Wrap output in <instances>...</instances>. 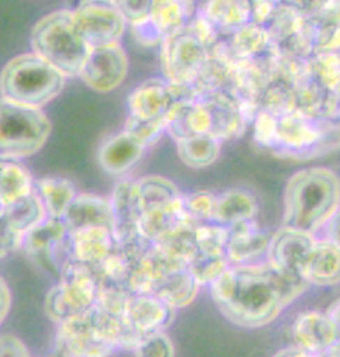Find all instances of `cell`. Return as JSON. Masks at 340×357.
<instances>
[{
  "label": "cell",
  "instance_id": "obj_1",
  "mask_svg": "<svg viewBox=\"0 0 340 357\" xmlns=\"http://www.w3.org/2000/svg\"><path fill=\"white\" fill-rule=\"evenodd\" d=\"M209 287L226 319L240 328L258 329L272 324L309 284L262 261L230 265Z\"/></svg>",
  "mask_w": 340,
  "mask_h": 357
},
{
  "label": "cell",
  "instance_id": "obj_2",
  "mask_svg": "<svg viewBox=\"0 0 340 357\" xmlns=\"http://www.w3.org/2000/svg\"><path fill=\"white\" fill-rule=\"evenodd\" d=\"M141 339L125 317L93 304L86 312L57 324L53 357H111L118 349L132 351Z\"/></svg>",
  "mask_w": 340,
  "mask_h": 357
},
{
  "label": "cell",
  "instance_id": "obj_3",
  "mask_svg": "<svg viewBox=\"0 0 340 357\" xmlns=\"http://www.w3.org/2000/svg\"><path fill=\"white\" fill-rule=\"evenodd\" d=\"M337 174L322 166L307 167L290 176L283 195V226L316 236L339 212Z\"/></svg>",
  "mask_w": 340,
  "mask_h": 357
},
{
  "label": "cell",
  "instance_id": "obj_4",
  "mask_svg": "<svg viewBox=\"0 0 340 357\" xmlns=\"http://www.w3.org/2000/svg\"><path fill=\"white\" fill-rule=\"evenodd\" d=\"M64 85L65 77L32 52L14 56L0 73V98L33 109L52 102Z\"/></svg>",
  "mask_w": 340,
  "mask_h": 357
},
{
  "label": "cell",
  "instance_id": "obj_5",
  "mask_svg": "<svg viewBox=\"0 0 340 357\" xmlns=\"http://www.w3.org/2000/svg\"><path fill=\"white\" fill-rule=\"evenodd\" d=\"M32 53L65 78L77 77L91 47L79 35L71 10H56L42 17L31 31Z\"/></svg>",
  "mask_w": 340,
  "mask_h": 357
},
{
  "label": "cell",
  "instance_id": "obj_6",
  "mask_svg": "<svg viewBox=\"0 0 340 357\" xmlns=\"http://www.w3.org/2000/svg\"><path fill=\"white\" fill-rule=\"evenodd\" d=\"M337 142V120L316 119L294 109L277 119L276 144L272 151L283 158L309 160L332 152Z\"/></svg>",
  "mask_w": 340,
  "mask_h": 357
},
{
  "label": "cell",
  "instance_id": "obj_7",
  "mask_svg": "<svg viewBox=\"0 0 340 357\" xmlns=\"http://www.w3.org/2000/svg\"><path fill=\"white\" fill-rule=\"evenodd\" d=\"M52 123L42 109L17 105L0 98V155L26 158L47 141Z\"/></svg>",
  "mask_w": 340,
  "mask_h": 357
},
{
  "label": "cell",
  "instance_id": "obj_8",
  "mask_svg": "<svg viewBox=\"0 0 340 357\" xmlns=\"http://www.w3.org/2000/svg\"><path fill=\"white\" fill-rule=\"evenodd\" d=\"M57 278L45 297V311L56 325L86 312L95 304L98 291L95 272L88 265L68 261Z\"/></svg>",
  "mask_w": 340,
  "mask_h": 357
},
{
  "label": "cell",
  "instance_id": "obj_9",
  "mask_svg": "<svg viewBox=\"0 0 340 357\" xmlns=\"http://www.w3.org/2000/svg\"><path fill=\"white\" fill-rule=\"evenodd\" d=\"M159 56L163 79L171 84H192L209 52L185 25L162 40Z\"/></svg>",
  "mask_w": 340,
  "mask_h": 357
},
{
  "label": "cell",
  "instance_id": "obj_10",
  "mask_svg": "<svg viewBox=\"0 0 340 357\" xmlns=\"http://www.w3.org/2000/svg\"><path fill=\"white\" fill-rule=\"evenodd\" d=\"M75 26L92 49L120 43L125 32V21L113 1H82L71 10Z\"/></svg>",
  "mask_w": 340,
  "mask_h": 357
},
{
  "label": "cell",
  "instance_id": "obj_11",
  "mask_svg": "<svg viewBox=\"0 0 340 357\" xmlns=\"http://www.w3.org/2000/svg\"><path fill=\"white\" fill-rule=\"evenodd\" d=\"M67 229L61 219H45L24 234L21 248L42 269L59 276L71 261L67 248Z\"/></svg>",
  "mask_w": 340,
  "mask_h": 357
},
{
  "label": "cell",
  "instance_id": "obj_12",
  "mask_svg": "<svg viewBox=\"0 0 340 357\" xmlns=\"http://www.w3.org/2000/svg\"><path fill=\"white\" fill-rule=\"evenodd\" d=\"M128 73V56L120 43L92 47L79 78L93 91L106 93L118 88Z\"/></svg>",
  "mask_w": 340,
  "mask_h": 357
},
{
  "label": "cell",
  "instance_id": "obj_13",
  "mask_svg": "<svg viewBox=\"0 0 340 357\" xmlns=\"http://www.w3.org/2000/svg\"><path fill=\"white\" fill-rule=\"evenodd\" d=\"M315 240L316 236L311 233L281 226L270 233L265 261L288 276L304 279V268Z\"/></svg>",
  "mask_w": 340,
  "mask_h": 357
},
{
  "label": "cell",
  "instance_id": "obj_14",
  "mask_svg": "<svg viewBox=\"0 0 340 357\" xmlns=\"http://www.w3.org/2000/svg\"><path fill=\"white\" fill-rule=\"evenodd\" d=\"M109 202L113 213L114 243H125L138 237L145 206L135 180H120L114 185Z\"/></svg>",
  "mask_w": 340,
  "mask_h": 357
},
{
  "label": "cell",
  "instance_id": "obj_15",
  "mask_svg": "<svg viewBox=\"0 0 340 357\" xmlns=\"http://www.w3.org/2000/svg\"><path fill=\"white\" fill-rule=\"evenodd\" d=\"M291 335L294 346L314 356L339 343L340 324L327 317L325 311L307 310L294 318Z\"/></svg>",
  "mask_w": 340,
  "mask_h": 357
},
{
  "label": "cell",
  "instance_id": "obj_16",
  "mask_svg": "<svg viewBox=\"0 0 340 357\" xmlns=\"http://www.w3.org/2000/svg\"><path fill=\"white\" fill-rule=\"evenodd\" d=\"M208 110L210 117L209 135L219 142L240 138L248 124L245 123L235 99L224 89L201 93L196 98Z\"/></svg>",
  "mask_w": 340,
  "mask_h": 357
},
{
  "label": "cell",
  "instance_id": "obj_17",
  "mask_svg": "<svg viewBox=\"0 0 340 357\" xmlns=\"http://www.w3.org/2000/svg\"><path fill=\"white\" fill-rule=\"evenodd\" d=\"M229 237L224 248L230 265H249L266 259L270 233L254 220L227 227Z\"/></svg>",
  "mask_w": 340,
  "mask_h": 357
},
{
  "label": "cell",
  "instance_id": "obj_18",
  "mask_svg": "<svg viewBox=\"0 0 340 357\" xmlns=\"http://www.w3.org/2000/svg\"><path fill=\"white\" fill-rule=\"evenodd\" d=\"M176 312L173 307L156 296L132 294L125 310V319L144 337L150 333L166 332L174 322Z\"/></svg>",
  "mask_w": 340,
  "mask_h": 357
},
{
  "label": "cell",
  "instance_id": "obj_19",
  "mask_svg": "<svg viewBox=\"0 0 340 357\" xmlns=\"http://www.w3.org/2000/svg\"><path fill=\"white\" fill-rule=\"evenodd\" d=\"M67 231L85 227L113 229V213L109 198L92 192H77L61 218Z\"/></svg>",
  "mask_w": 340,
  "mask_h": 357
},
{
  "label": "cell",
  "instance_id": "obj_20",
  "mask_svg": "<svg viewBox=\"0 0 340 357\" xmlns=\"http://www.w3.org/2000/svg\"><path fill=\"white\" fill-rule=\"evenodd\" d=\"M295 109L323 120H337L339 117V92H332L318 84L305 73L293 85Z\"/></svg>",
  "mask_w": 340,
  "mask_h": 357
},
{
  "label": "cell",
  "instance_id": "obj_21",
  "mask_svg": "<svg viewBox=\"0 0 340 357\" xmlns=\"http://www.w3.org/2000/svg\"><path fill=\"white\" fill-rule=\"evenodd\" d=\"M145 149L142 144L121 130L102 142L96 158L106 173L118 176L132 169L145 153Z\"/></svg>",
  "mask_w": 340,
  "mask_h": 357
},
{
  "label": "cell",
  "instance_id": "obj_22",
  "mask_svg": "<svg viewBox=\"0 0 340 357\" xmlns=\"http://www.w3.org/2000/svg\"><path fill=\"white\" fill-rule=\"evenodd\" d=\"M67 248L71 261L93 266L114 248V238L109 229L85 227L67 233Z\"/></svg>",
  "mask_w": 340,
  "mask_h": 357
},
{
  "label": "cell",
  "instance_id": "obj_23",
  "mask_svg": "<svg viewBox=\"0 0 340 357\" xmlns=\"http://www.w3.org/2000/svg\"><path fill=\"white\" fill-rule=\"evenodd\" d=\"M164 132H167L174 142L195 135H209V113L198 99L190 103L173 105L164 114Z\"/></svg>",
  "mask_w": 340,
  "mask_h": 357
},
{
  "label": "cell",
  "instance_id": "obj_24",
  "mask_svg": "<svg viewBox=\"0 0 340 357\" xmlns=\"http://www.w3.org/2000/svg\"><path fill=\"white\" fill-rule=\"evenodd\" d=\"M304 280L311 286H334L340 279V245L316 237L304 268Z\"/></svg>",
  "mask_w": 340,
  "mask_h": 357
},
{
  "label": "cell",
  "instance_id": "obj_25",
  "mask_svg": "<svg viewBox=\"0 0 340 357\" xmlns=\"http://www.w3.org/2000/svg\"><path fill=\"white\" fill-rule=\"evenodd\" d=\"M170 105L167 81L157 77L141 82L127 98L128 114L142 119H164Z\"/></svg>",
  "mask_w": 340,
  "mask_h": 357
},
{
  "label": "cell",
  "instance_id": "obj_26",
  "mask_svg": "<svg viewBox=\"0 0 340 357\" xmlns=\"http://www.w3.org/2000/svg\"><path fill=\"white\" fill-rule=\"evenodd\" d=\"M258 212L256 197L244 188H229L216 194V205L212 222L230 227L242 222L254 220Z\"/></svg>",
  "mask_w": 340,
  "mask_h": 357
},
{
  "label": "cell",
  "instance_id": "obj_27",
  "mask_svg": "<svg viewBox=\"0 0 340 357\" xmlns=\"http://www.w3.org/2000/svg\"><path fill=\"white\" fill-rule=\"evenodd\" d=\"M198 13L226 39L249 22V1H208L198 6Z\"/></svg>",
  "mask_w": 340,
  "mask_h": 357
},
{
  "label": "cell",
  "instance_id": "obj_28",
  "mask_svg": "<svg viewBox=\"0 0 340 357\" xmlns=\"http://www.w3.org/2000/svg\"><path fill=\"white\" fill-rule=\"evenodd\" d=\"M187 220L192 219L185 213L181 197L170 204L146 209L139 220V230L145 238L155 244Z\"/></svg>",
  "mask_w": 340,
  "mask_h": 357
},
{
  "label": "cell",
  "instance_id": "obj_29",
  "mask_svg": "<svg viewBox=\"0 0 340 357\" xmlns=\"http://www.w3.org/2000/svg\"><path fill=\"white\" fill-rule=\"evenodd\" d=\"M35 180L21 159L0 155V204L6 206L33 191Z\"/></svg>",
  "mask_w": 340,
  "mask_h": 357
},
{
  "label": "cell",
  "instance_id": "obj_30",
  "mask_svg": "<svg viewBox=\"0 0 340 357\" xmlns=\"http://www.w3.org/2000/svg\"><path fill=\"white\" fill-rule=\"evenodd\" d=\"M196 10L198 4L192 1H150L149 21L164 39L167 35L185 26L196 14Z\"/></svg>",
  "mask_w": 340,
  "mask_h": 357
},
{
  "label": "cell",
  "instance_id": "obj_31",
  "mask_svg": "<svg viewBox=\"0 0 340 357\" xmlns=\"http://www.w3.org/2000/svg\"><path fill=\"white\" fill-rule=\"evenodd\" d=\"M33 191L50 219H61L70 202L77 195L74 184L68 178L59 176H46L36 180Z\"/></svg>",
  "mask_w": 340,
  "mask_h": 357
},
{
  "label": "cell",
  "instance_id": "obj_32",
  "mask_svg": "<svg viewBox=\"0 0 340 357\" xmlns=\"http://www.w3.org/2000/svg\"><path fill=\"white\" fill-rule=\"evenodd\" d=\"M199 284L192 278L187 266H181L169 273L155 290L153 296L166 301L176 311L188 307L199 293Z\"/></svg>",
  "mask_w": 340,
  "mask_h": 357
},
{
  "label": "cell",
  "instance_id": "obj_33",
  "mask_svg": "<svg viewBox=\"0 0 340 357\" xmlns=\"http://www.w3.org/2000/svg\"><path fill=\"white\" fill-rule=\"evenodd\" d=\"M304 15L297 3H276L275 11L265 24L266 33L272 47H279L293 36H295L304 26Z\"/></svg>",
  "mask_w": 340,
  "mask_h": 357
},
{
  "label": "cell",
  "instance_id": "obj_34",
  "mask_svg": "<svg viewBox=\"0 0 340 357\" xmlns=\"http://www.w3.org/2000/svg\"><path fill=\"white\" fill-rule=\"evenodd\" d=\"M176 151L181 162L188 167L203 169L217 160L222 152V142L208 134L195 135L176 142Z\"/></svg>",
  "mask_w": 340,
  "mask_h": 357
},
{
  "label": "cell",
  "instance_id": "obj_35",
  "mask_svg": "<svg viewBox=\"0 0 340 357\" xmlns=\"http://www.w3.org/2000/svg\"><path fill=\"white\" fill-rule=\"evenodd\" d=\"M1 212L11 227L22 237L31 229L47 219L46 211L35 191L3 206Z\"/></svg>",
  "mask_w": 340,
  "mask_h": 357
},
{
  "label": "cell",
  "instance_id": "obj_36",
  "mask_svg": "<svg viewBox=\"0 0 340 357\" xmlns=\"http://www.w3.org/2000/svg\"><path fill=\"white\" fill-rule=\"evenodd\" d=\"M226 43L234 59L255 57L270 47L266 29L251 21L226 38Z\"/></svg>",
  "mask_w": 340,
  "mask_h": 357
},
{
  "label": "cell",
  "instance_id": "obj_37",
  "mask_svg": "<svg viewBox=\"0 0 340 357\" xmlns=\"http://www.w3.org/2000/svg\"><path fill=\"white\" fill-rule=\"evenodd\" d=\"M145 211L177 201L183 197L174 181L159 174H146L135 180Z\"/></svg>",
  "mask_w": 340,
  "mask_h": 357
},
{
  "label": "cell",
  "instance_id": "obj_38",
  "mask_svg": "<svg viewBox=\"0 0 340 357\" xmlns=\"http://www.w3.org/2000/svg\"><path fill=\"white\" fill-rule=\"evenodd\" d=\"M196 225L198 223L194 220H187L173 229L170 233H167L157 243H155V245L162 248L170 257L187 265L198 251L195 241Z\"/></svg>",
  "mask_w": 340,
  "mask_h": 357
},
{
  "label": "cell",
  "instance_id": "obj_39",
  "mask_svg": "<svg viewBox=\"0 0 340 357\" xmlns=\"http://www.w3.org/2000/svg\"><path fill=\"white\" fill-rule=\"evenodd\" d=\"M258 106L261 110H265L277 119L293 112L295 109L293 85L279 78H273L261 92Z\"/></svg>",
  "mask_w": 340,
  "mask_h": 357
},
{
  "label": "cell",
  "instance_id": "obj_40",
  "mask_svg": "<svg viewBox=\"0 0 340 357\" xmlns=\"http://www.w3.org/2000/svg\"><path fill=\"white\" fill-rule=\"evenodd\" d=\"M307 73L323 88L339 92L340 57L339 52L314 53L307 60Z\"/></svg>",
  "mask_w": 340,
  "mask_h": 357
},
{
  "label": "cell",
  "instance_id": "obj_41",
  "mask_svg": "<svg viewBox=\"0 0 340 357\" xmlns=\"http://www.w3.org/2000/svg\"><path fill=\"white\" fill-rule=\"evenodd\" d=\"M230 266L224 252L196 251L187 268L199 286H210Z\"/></svg>",
  "mask_w": 340,
  "mask_h": 357
},
{
  "label": "cell",
  "instance_id": "obj_42",
  "mask_svg": "<svg viewBox=\"0 0 340 357\" xmlns=\"http://www.w3.org/2000/svg\"><path fill=\"white\" fill-rule=\"evenodd\" d=\"M145 148L153 145L164 132V119H142L128 114L123 128Z\"/></svg>",
  "mask_w": 340,
  "mask_h": 357
},
{
  "label": "cell",
  "instance_id": "obj_43",
  "mask_svg": "<svg viewBox=\"0 0 340 357\" xmlns=\"http://www.w3.org/2000/svg\"><path fill=\"white\" fill-rule=\"evenodd\" d=\"M216 205V194L209 190H196L183 194V206L185 213L196 223L212 222Z\"/></svg>",
  "mask_w": 340,
  "mask_h": 357
},
{
  "label": "cell",
  "instance_id": "obj_44",
  "mask_svg": "<svg viewBox=\"0 0 340 357\" xmlns=\"http://www.w3.org/2000/svg\"><path fill=\"white\" fill-rule=\"evenodd\" d=\"M227 237V227L213 222L198 223L195 227L196 248L202 252H224Z\"/></svg>",
  "mask_w": 340,
  "mask_h": 357
},
{
  "label": "cell",
  "instance_id": "obj_45",
  "mask_svg": "<svg viewBox=\"0 0 340 357\" xmlns=\"http://www.w3.org/2000/svg\"><path fill=\"white\" fill-rule=\"evenodd\" d=\"M132 353L134 357H176L174 343L166 332L144 336Z\"/></svg>",
  "mask_w": 340,
  "mask_h": 357
},
{
  "label": "cell",
  "instance_id": "obj_46",
  "mask_svg": "<svg viewBox=\"0 0 340 357\" xmlns=\"http://www.w3.org/2000/svg\"><path fill=\"white\" fill-rule=\"evenodd\" d=\"M251 124H252L254 141L259 146H263V148H268L272 151L276 144L277 117L259 109Z\"/></svg>",
  "mask_w": 340,
  "mask_h": 357
},
{
  "label": "cell",
  "instance_id": "obj_47",
  "mask_svg": "<svg viewBox=\"0 0 340 357\" xmlns=\"http://www.w3.org/2000/svg\"><path fill=\"white\" fill-rule=\"evenodd\" d=\"M187 26L194 33V36L206 47L208 52L217 43L219 39H222L215 31V28L209 24V21L198 13V10L196 14L187 24Z\"/></svg>",
  "mask_w": 340,
  "mask_h": 357
},
{
  "label": "cell",
  "instance_id": "obj_48",
  "mask_svg": "<svg viewBox=\"0 0 340 357\" xmlns=\"http://www.w3.org/2000/svg\"><path fill=\"white\" fill-rule=\"evenodd\" d=\"M130 26L145 21L149 17L150 1H113Z\"/></svg>",
  "mask_w": 340,
  "mask_h": 357
},
{
  "label": "cell",
  "instance_id": "obj_49",
  "mask_svg": "<svg viewBox=\"0 0 340 357\" xmlns=\"http://www.w3.org/2000/svg\"><path fill=\"white\" fill-rule=\"evenodd\" d=\"M22 238L24 237L11 227V225L7 222L3 212L0 211V259L21 248Z\"/></svg>",
  "mask_w": 340,
  "mask_h": 357
},
{
  "label": "cell",
  "instance_id": "obj_50",
  "mask_svg": "<svg viewBox=\"0 0 340 357\" xmlns=\"http://www.w3.org/2000/svg\"><path fill=\"white\" fill-rule=\"evenodd\" d=\"M131 33L135 38V40L139 45L145 46V47L160 46V43L163 40V36L152 25V22L149 21V17L145 21H142V22H139L137 25H132L131 26Z\"/></svg>",
  "mask_w": 340,
  "mask_h": 357
},
{
  "label": "cell",
  "instance_id": "obj_51",
  "mask_svg": "<svg viewBox=\"0 0 340 357\" xmlns=\"http://www.w3.org/2000/svg\"><path fill=\"white\" fill-rule=\"evenodd\" d=\"M0 357H31L25 343L10 333L0 335Z\"/></svg>",
  "mask_w": 340,
  "mask_h": 357
},
{
  "label": "cell",
  "instance_id": "obj_52",
  "mask_svg": "<svg viewBox=\"0 0 340 357\" xmlns=\"http://www.w3.org/2000/svg\"><path fill=\"white\" fill-rule=\"evenodd\" d=\"M276 7V1H251L249 3V21L265 26L272 17Z\"/></svg>",
  "mask_w": 340,
  "mask_h": 357
},
{
  "label": "cell",
  "instance_id": "obj_53",
  "mask_svg": "<svg viewBox=\"0 0 340 357\" xmlns=\"http://www.w3.org/2000/svg\"><path fill=\"white\" fill-rule=\"evenodd\" d=\"M10 308H11V291L7 282L0 275V325L8 315Z\"/></svg>",
  "mask_w": 340,
  "mask_h": 357
},
{
  "label": "cell",
  "instance_id": "obj_54",
  "mask_svg": "<svg viewBox=\"0 0 340 357\" xmlns=\"http://www.w3.org/2000/svg\"><path fill=\"white\" fill-rule=\"evenodd\" d=\"M325 231L323 238L330 240L333 243H339V212L334 213L323 226L322 229Z\"/></svg>",
  "mask_w": 340,
  "mask_h": 357
},
{
  "label": "cell",
  "instance_id": "obj_55",
  "mask_svg": "<svg viewBox=\"0 0 340 357\" xmlns=\"http://www.w3.org/2000/svg\"><path fill=\"white\" fill-rule=\"evenodd\" d=\"M272 357H312V356L293 344V346H287V347L280 349Z\"/></svg>",
  "mask_w": 340,
  "mask_h": 357
},
{
  "label": "cell",
  "instance_id": "obj_56",
  "mask_svg": "<svg viewBox=\"0 0 340 357\" xmlns=\"http://www.w3.org/2000/svg\"><path fill=\"white\" fill-rule=\"evenodd\" d=\"M312 357H340V343H334L333 346L325 349L320 353L314 354Z\"/></svg>",
  "mask_w": 340,
  "mask_h": 357
},
{
  "label": "cell",
  "instance_id": "obj_57",
  "mask_svg": "<svg viewBox=\"0 0 340 357\" xmlns=\"http://www.w3.org/2000/svg\"><path fill=\"white\" fill-rule=\"evenodd\" d=\"M327 314V317H330L334 322L340 324V319H339V300H334L329 307L327 310L325 311Z\"/></svg>",
  "mask_w": 340,
  "mask_h": 357
},
{
  "label": "cell",
  "instance_id": "obj_58",
  "mask_svg": "<svg viewBox=\"0 0 340 357\" xmlns=\"http://www.w3.org/2000/svg\"><path fill=\"white\" fill-rule=\"evenodd\" d=\"M1 208H3V206H1V204H0V211H1Z\"/></svg>",
  "mask_w": 340,
  "mask_h": 357
}]
</instances>
